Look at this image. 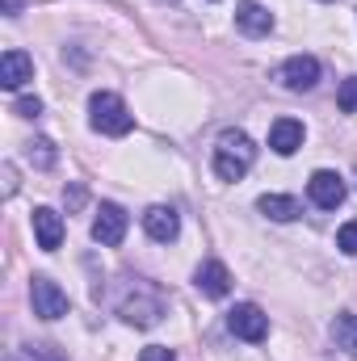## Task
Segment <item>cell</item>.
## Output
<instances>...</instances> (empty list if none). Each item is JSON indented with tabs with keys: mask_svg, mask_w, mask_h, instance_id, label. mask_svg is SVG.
<instances>
[{
	"mask_svg": "<svg viewBox=\"0 0 357 361\" xmlns=\"http://www.w3.org/2000/svg\"><path fill=\"white\" fill-rule=\"evenodd\" d=\"M257 160V147L244 130H223L219 143H214V173L223 180H240Z\"/></svg>",
	"mask_w": 357,
	"mask_h": 361,
	"instance_id": "6da1fadb",
	"label": "cell"
},
{
	"mask_svg": "<svg viewBox=\"0 0 357 361\" xmlns=\"http://www.w3.org/2000/svg\"><path fill=\"white\" fill-rule=\"evenodd\" d=\"M89 122H92V130L118 139V135H126V130L135 126V114L126 109L122 97H114V92H92L89 97Z\"/></svg>",
	"mask_w": 357,
	"mask_h": 361,
	"instance_id": "7a4b0ae2",
	"label": "cell"
},
{
	"mask_svg": "<svg viewBox=\"0 0 357 361\" xmlns=\"http://www.w3.org/2000/svg\"><path fill=\"white\" fill-rule=\"evenodd\" d=\"M126 227H131L126 210L114 206V202H101V210H97V219H92V240L105 244V248H118V244L126 240Z\"/></svg>",
	"mask_w": 357,
	"mask_h": 361,
	"instance_id": "3957f363",
	"label": "cell"
},
{
	"mask_svg": "<svg viewBox=\"0 0 357 361\" xmlns=\"http://www.w3.org/2000/svg\"><path fill=\"white\" fill-rule=\"evenodd\" d=\"M227 328L240 336V341H265L269 336V319H265V311L257 307V302H240V307H231L227 311Z\"/></svg>",
	"mask_w": 357,
	"mask_h": 361,
	"instance_id": "277c9868",
	"label": "cell"
},
{
	"mask_svg": "<svg viewBox=\"0 0 357 361\" xmlns=\"http://www.w3.org/2000/svg\"><path fill=\"white\" fill-rule=\"evenodd\" d=\"M30 302H34V315H42V319L68 315V294H63L51 277H34V281H30Z\"/></svg>",
	"mask_w": 357,
	"mask_h": 361,
	"instance_id": "5b68a950",
	"label": "cell"
},
{
	"mask_svg": "<svg viewBox=\"0 0 357 361\" xmlns=\"http://www.w3.org/2000/svg\"><path fill=\"white\" fill-rule=\"evenodd\" d=\"M277 76H282L286 89H294V92L315 89V85H320V59H311V55H290Z\"/></svg>",
	"mask_w": 357,
	"mask_h": 361,
	"instance_id": "8992f818",
	"label": "cell"
},
{
	"mask_svg": "<svg viewBox=\"0 0 357 361\" xmlns=\"http://www.w3.org/2000/svg\"><path fill=\"white\" fill-rule=\"evenodd\" d=\"M307 193H311V202L320 210H337L345 202V180L337 177V173H328V169H320L315 177L307 180Z\"/></svg>",
	"mask_w": 357,
	"mask_h": 361,
	"instance_id": "52a82bcc",
	"label": "cell"
},
{
	"mask_svg": "<svg viewBox=\"0 0 357 361\" xmlns=\"http://www.w3.org/2000/svg\"><path fill=\"white\" fill-rule=\"evenodd\" d=\"M25 80H34V59L25 51H4L0 55V85L8 92H17Z\"/></svg>",
	"mask_w": 357,
	"mask_h": 361,
	"instance_id": "ba28073f",
	"label": "cell"
},
{
	"mask_svg": "<svg viewBox=\"0 0 357 361\" xmlns=\"http://www.w3.org/2000/svg\"><path fill=\"white\" fill-rule=\"evenodd\" d=\"M143 231L156 240V244H169V240H177L181 235V219L173 206H152L147 214H143Z\"/></svg>",
	"mask_w": 357,
	"mask_h": 361,
	"instance_id": "9c48e42d",
	"label": "cell"
},
{
	"mask_svg": "<svg viewBox=\"0 0 357 361\" xmlns=\"http://www.w3.org/2000/svg\"><path fill=\"white\" fill-rule=\"evenodd\" d=\"M269 147H273L277 156H294V152L303 147V122H294V118H277V122L269 126Z\"/></svg>",
	"mask_w": 357,
	"mask_h": 361,
	"instance_id": "30bf717a",
	"label": "cell"
},
{
	"mask_svg": "<svg viewBox=\"0 0 357 361\" xmlns=\"http://www.w3.org/2000/svg\"><path fill=\"white\" fill-rule=\"evenodd\" d=\"M34 235H38V248L55 252V248L63 244V219H59L51 206H38V210H34Z\"/></svg>",
	"mask_w": 357,
	"mask_h": 361,
	"instance_id": "8fae6325",
	"label": "cell"
},
{
	"mask_svg": "<svg viewBox=\"0 0 357 361\" xmlns=\"http://www.w3.org/2000/svg\"><path fill=\"white\" fill-rule=\"evenodd\" d=\"M193 281H198V290H202L206 298H223V294L231 290V273H227L223 261H206V265H198Z\"/></svg>",
	"mask_w": 357,
	"mask_h": 361,
	"instance_id": "7c38bea8",
	"label": "cell"
},
{
	"mask_svg": "<svg viewBox=\"0 0 357 361\" xmlns=\"http://www.w3.org/2000/svg\"><path fill=\"white\" fill-rule=\"evenodd\" d=\"M236 25H240L244 34L261 38V34L273 30V13H269L265 4H257V0H244V4H236Z\"/></svg>",
	"mask_w": 357,
	"mask_h": 361,
	"instance_id": "4fadbf2b",
	"label": "cell"
},
{
	"mask_svg": "<svg viewBox=\"0 0 357 361\" xmlns=\"http://www.w3.org/2000/svg\"><path fill=\"white\" fill-rule=\"evenodd\" d=\"M118 311H122V319H126V324H135V328H152V324L160 319V311H164V307H160V298L152 294V298H126Z\"/></svg>",
	"mask_w": 357,
	"mask_h": 361,
	"instance_id": "5bb4252c",
	"label": "cell"
},
{
	"mask_svg": "<svg viewBox=\"0 0 357 361\" xmlns=\"http://www.w3.org/2000/svg\"><path fill=\"white\" fill-rule=\"evenodd\" d=\"M257 210H261V214H269V219H277V223L298 219V202H294V197H286V193H265V197L257 202Z\"/></svg>",
	"mask_w": 357,
	"mask_h": 361,
	"instance_id": "9a60e30c",
	"label": "cell"
},
{
	"mask_svg": "<svg viewBox=\"0 0 357 361\" xmlns=\"http://www.w3.org/2000/svg\"><path fill=\"white\" fill-rule=\"evenodd\" d=\"M332 341H337V349H345L349 357H357V315H337V324H332Z\"/></svg>",
	"mask_w": 357,
	"mask_h": 361,
	"instance_id": "2e32d148",
	"label": "cell"
},
{
	"mask_svg": "<svg viewBox=\"0 0 357 361\" xmlns=\"http://www.w3.org/2000/svg\"><path fill=\"white\" fill-rule=\"evenodd\" d=\"M30 160H34L38 169H51V164H55V147H51V139H34V143H30Z\"/></svg>",
	"mask_w": 357,
	"mask_h": 361,
	"instance_id": "e0dca14e",
	"label": "cell"
},
{
	"mask_svg": "<svg viewBox=\"0 0 357 361\" xmlns=\"http://www.w3.org/2000/svg\"><path fill=\"white\" fill-rule=\"evenodd\" d=\"M337 248H341L345 257H357V219H353V223H345V227L337 231Z\"/></svg>",
	"mask_w": 357,
	"mask_h": 361,
	"instance_id": "ac0fdd59",
	"label": "cell"
},
{
	"mask_svg": "<svg viewBox=\"0 0 357 361\" xmlns=\"http://www.w3.org/2000/svg\"><path fill=\"white\" fill-rule=\"evenodd\" d=\"M337 105H341L345 114H357V76L341 85V92H337Z\"/></svg>",
	"mask_w": 357,
	"mask_h": 361,
	"instance_id": "d6986e66",
	"label": "cell"
},
{
	"mask_svg": "<svg viewBox=\"0 0 357 361\" xmlns=\"http://www.w3.org/2000/svg\"><path fill=\"white\" fill-rule=\"evenodd\" d=\"M13 109H17L21 118H38V114H42V101H38V97H21Z\"/></svg>",
	"mask_w": 357,
	"mask_h": 361,
	"instance_id": "ffe728a7",
	"label": "cell"
},
{
	"mask_svg": "<svg viewBox=\"0 0 357 361\" xmlns=\"http://www.w3.org/2000/svg\"><path fill=\"white\" fill-rule=\"evenodd\" d=\"M139 361H177L173 357V349H164V345H152V349H143Z\"/></svg>",
	"mask_w": 357,
	"mask_h": 361,
	"instance_id": "44dd1931",
	"label": "cell"
}]
</instances>
